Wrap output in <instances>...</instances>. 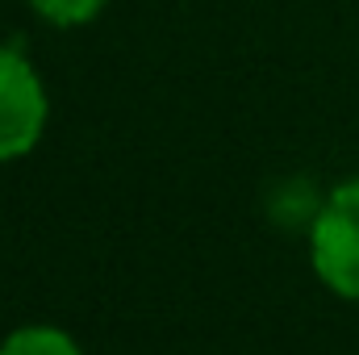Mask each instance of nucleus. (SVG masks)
<instances>
[{
	"mask_svg": "<svg viewBox=\"0 0 359 355\" xmlns=\"http://www.w3.org/2000/svg\"><path fill=\"white\" fill-rule=\"evenodd\" d=\"M0 355H84V351H80V343L63 326L34 322V326H17L0 343Z\"/></svg>",
	"mask_w": 359,
	"mask_h": 355,
	"instance_id": "3",
	"label": "nucleus"
},
{
	"mask_svg": "<svg viewBox=\"0 0 359 355\" xmlns=\"http://www.w3.org/2000/svg\"><path fill=\"white\" fill-rule=\"evenodd\" d=\"M309 264L334 297L359 301V176L343 180L318 205L309 226Z\"/></svg>",
	"mask_w": 359,
	"mask_h": 355,
	"instance_id": "1",
	"label": "nucleus"
},
{
	"mask_svg": "<svg viewBox=\"0 0 359 355\" xmlns=\"http://www.w3.org/2000/svg\"><path fill=\"white\" fill-rule=\"evenodd\" d=\"M50 100L34 63L17 46H0V163L29 155L46 134Z\"/></svg>",
	"mask_w": 359,
	"mask_h": 355,
	"instance_id": "2",
	"label": "nucleus"
},
{
	"mask_svg": "<svg viewBox=\"0 0 359 355\" xmlns=\"http://www.w3.org/2000/svg\"><path fill=\"white\" fill-rule=\"evenodd\" d=\"M34 4V13L42 17V21H50V25H84L92 21L109 0H29Z\"/></svg>",
	"mask_w": 359,
	"mask_h": 355,
	"instance_id": "4",
	"label": "nucleus"
}]
</instances>
